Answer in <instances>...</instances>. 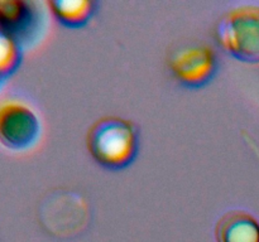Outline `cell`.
Instances as JSON below:
<instances>
[{
	"label": "cell",
	"instance_id": "1",
	"mask_svg": "<svg viewBox=\"0 0 259 242\" xmlns=\"http://www.w3.org/2000/svg\"><path fill=\"white\" fill-rule=\"evenodd\" d=\"M88 149L104 168L121 170L131 165L139 151L138 129L132 121L105 116L89 129Z\"/></svg>",
	"mask_w": 259,
	"mask_h": 242
},
{
	"label": "cell",
	"instance_id": "2",
	"mask_svg": "<svg viewBox=\"0 0 259 242\" xmlns=\"http://www.w3.org/2000/svg\"><path fill=\"white\" fill-rule=\"evenodd\" d=\"M219 44L237 59L259 62V8L243 5L225 13L217 25Z\"/></svg>",
	"mask_w": 259,
	"mask_h": 242
},
{
	"label": "cell",
	"instance_id": "3",
	"mask_svg": "<svg viewBox=\"0 0 259 242\" xmlns=\"http://www.w3.org/2000/svg\"><path fill=\"white\" fill-rule=\"evenodd\" d=\"M168 66L172 75L182 86L197 90L205 87L215 77L218 58L209 45H185L172 53Z\"/></svg>",
	"mask_w": 259,
	"mask_h": 242
},
{
	"label": "cell",
	"instance_id": "4",
	"mask_svg": "<svg viewBox=\"0 0 259 242\" xmlns=\"http://www.w3.org/2000/svg\"><path fill=\"white\" fill-rule=\"evenodd\" d=\"M40 135V123L32 108L19 102L0 106V144L10 150L32 148Z\"/></svg>",
	"mask_w": 259,
	"mask_h": 242
},
{
	"label": "cell",
	"instance_id": "5",
	"mask_svg": "<svg viewBox=\"0 0 259 242\" xmlns=\"http://www.w3.org/2000/svg\"><path fill=\"white\" fill-rule=\"evenodd\" d=\"M38 13L32 3L24 0L0 2V30L20 45L32 39L38 29Z\"/></svg>",
	"mask_w": 259,
	"mask_h": 242
},
{
	"label": "cell",
	"instance_id": "6",
	"mask_svg": "<svg viewBox=\"0 0 259 242\" xmlns=\"http://www.w3.org/2000/svg\"><path fill=\"white\" fill-rule=\"evenodd\" d=\"M218 242H259V224L245 212H228L215 228Z\"/></svg>",
	"mask_w": 259,
	"mask_h": 242
},
{
	"label": "cell",
	"instance_id": "7",
	"mask_svg": "<svg viewBox=\"0 0 259 242\" xmlns=\"http://www.w3.org/2000/svg\"><path fill=\"white\" fill-rule=\"evenodd\" d=\"M50 5L58 22L73 29L85 27L98 8L91 0H55Z\"/></svg>",
	"mask_w": 259,
	"mask_h": 242
},
{
	"label": "cell",
	"instance_id": "8",
	"mask_svg": "<svg viewBox=\"0 0 259 242\" xmlns=\"http://www.w3.org/2000/svg\"><path fill=\"white\" fill-rule=\"evenodd\" d=\"M22 62V45L0 30V77L7 81Z\"/></svg>",
	"mask_w": 259,
	"mask_h": 242
},
{
	"label": "cell",
	"instance_id": "9",
	"mask_svg": "<svg viewBox=\"0 0 259 242\" xmlns=\"http://www.w3.org/2000/svg\"><path fill=\"white\" fill-rule=\"evenodd\" d=\"M4 83H5V80H4V78L0 77V90H2V87L4 86Z\"/></svg>",
	"mask_w": 259,
	"mask_h": 242
}]
</instances>
